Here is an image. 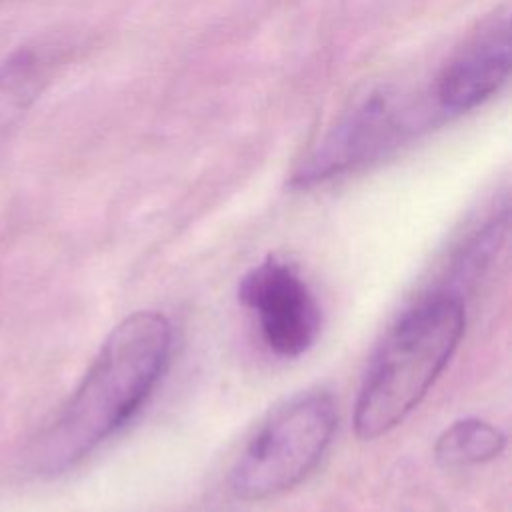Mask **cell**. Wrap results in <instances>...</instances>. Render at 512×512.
Instances as JSON below:
<instances>
[{"mask_svg":"<svg viewBox=\"0 0 512 512\" xmlns=\"http://www.w3.org/2000/svg\"><path fill=\"white\" fill-rule=\"evenodd\" d=\"M172 354V326L154 310H138L112 328L78 388L34 442L38 474L76 466L124 428L158 386Z\"/></svg>","mask_w":512,"mask_h":512,"instance_id":"cell-1","label":"cell"},{"mask_svg":"<svg viewBox=\"0 0 512 512\" xmlns=\"http://www.w3.org/2000/svg\"><path fill=\"white\" fill-rule=\"evenodd\" d=\"M462 296L434 290L406 310L376 350L354 404V432L374 440L426 396L464 334Z\"/></svg>","mask_w":512,"mask_h":512,"instance_id":"cell-2","label":"cell"},{"mask_svg":"<svg viewBox=\"0 0 512 512\" xmlns=\"http://www.w3.org/2000/svg\"><path fill=\"white\" fill-rule=\"evenodd\" d=\"M336 424V400L326 390L284 402L260 424L236 460L232 492L242 500H264L290 490L318 466Z\"/></svg>","mask_w":512,"mask_h":512,"instance_id":"cell-3","label":"cell"},{"mask_svg":"<svg viewBox=\"0 0 512 512\" xmlns=\"http://www.w3.org/2000/svg\"><path fill=\"white\" fill-rule=\"evenodd\" d=\"M240 302L254 314L264 346L280 358H298L320 334L322 312L300 272L278 256H266L238 286Z\"/></svg>","mask_w":512,"mask_h":512,"instance_id":"cell-4","label":"cell"},{"mask_svg":"<svg viewBox=\"0 0 512 512\" xmlns=\"http://www.w3.org/2000/svg\"><path fill=\"white\" fill-rule=\"evenodd\" d=\"M402 122L392 96L372 92L344 112L306 152L290 176V186L308 188L354 170L396 144Z\"/></svg>","mask_w":512,"mask_h":512,"instance_id":"cell-5","label":"cell"},{"mask_svg":"<svg viewBox=\"0 0 512 512\" xmlns=\"http://www.w3.org/2000/svg\"><path fill=\"white\" fill-rule=\"evenodd\" d=\"M510 72L508 18L478 32L440 72L436 98L444 110L466 112L496 94Z\"/></svg>","mask_w":512,"mask_h":512,"instance_id":"cell-6","label":"cell"},{"mask_svg":"<svg viewBox=\"0 0 512 512\" xmlns=\"http://www.w3.org/2000/svg\"><path fill=\"white\" fill-rule=\"evenodd\" d=\"M506 436L494 424L480 418H464L450 424L436 440V460L446 468L484 464L502 454Z\"/></svg>","mask_w":512,"mask_h":512,"instance_id":"cell-7","label":"cell"},{"mask_svg":"<svg viewBox=\"0 0 512 512\" xmlns=\"http://www.w3.org/2000/svg\"><path fill=\"white\" fill-rule=\"evenodd\" d=\"M508 232V208L504 206L498 214L488 218L480 228H476L464 242L454 250L446 282L448 286L440 290L454 292L462 296V288L474 282L482 270L494 260L500 246L504 244Z\"/></svg>","mask_w":512,"mask_h":512,"instance_id":"cell-8","label":"cell"},{"mask_svg":"<svg viewBox=\"0 0 512 512\" xmlns=\"http://www.w3.org/2000/svg\"><path fill=\"white\" fill-rule=\"evenodd\" d=\"M42 58L20 50L0 64V124L22 114L40 94L44 84Z\"/></svg>","mask_w":512,"mask_h":512,"instance_id":"cell-9","label":"cell"}]
</instances>
